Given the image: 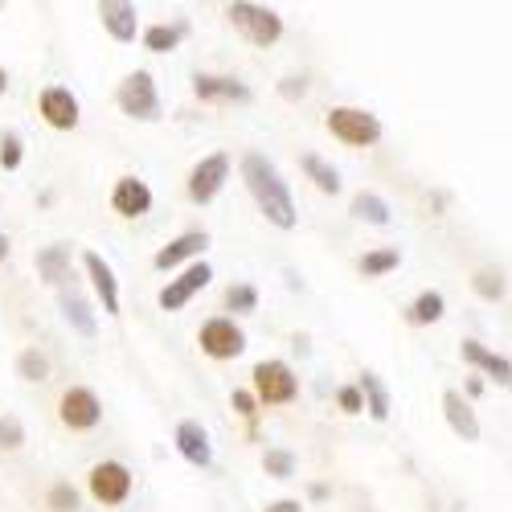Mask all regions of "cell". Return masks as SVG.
I'll return each mask as SVG.
<instances>
[{
	"label": "cell",
	"mask_w": 512,
	"mask_h": 512,
	"mask_svg": "<svg viewBox=\"0 0 512 512\" xmlns=\"http://www.w3.org/2000/svg\"><path fill=\"white\" fill-rule=\"evenodd\" d=\"M242 181H246L250 197L259 201L263 218H267L271 226H279V230H291V226H295V201H291V193H287V185H283V177H279V168H275L267 156L246 152V156H242Z\"/></svg>",
	"instance_id": "obj_1"
},
{
	"label": "cell",
	"mask_w": 512,
	"mask_h": 512,
	"mask_svg": "<svg viewBox=\"0 0 512 512\" xmlns=\"http://www.w3.org/2000/svg\"><path fill=\"white\" fill-rule=\"evenodd\" d=\"M328 132L349 144V148H369L381 140V123L373 111H361V107H332L328 111Z\"/></svg>",
	"instance_id": "obj_2"
},
{
	"label": "cell",
	"mask_w": 512,
	"mask_h": 512,
	"mask_svg": "<svg viewBox=\"0 0 512 512\" xmlns=\"http://www.w3.org/2000/svg\"><path fill=\"white\" fill-rule=\"evenodd\" d=\"M115 103L123 115H132V119H160V95H156V82L148 70H136V74H127L119 82V91H115Z\"/></svg>",
	"instance_id": "obj_3"
},
{
	"label": "cell",
	"mask_w": 512,
	"mask_h": 512,
	"mask_svg": "<svg viewBox=\"0 0 512 512\" xmlns=\"http://www.w3.org/2000/svg\"><path fill=\"white\" fill-rule=\"evenodd\" d=\"M226 17L234 21V29H242L254 46H275L283 37V17L275 9H263V5H230Z\"/></svg>",
	"instance_id": "obj_4"
},
{
	"label": "cell",
	"mask_w": 512,
	"mask_h": 512,
	"mask_svg": "<svg viewBox=\"0 0 512 512\" xmlns=\"http://www.w3.org/2000/svg\"><path fill=\"white\" fill-rule=\"evenodd\" d=\"M250 377H254V402L279 406V402L295 398V373L283 361H259Z\"/></svg>",
	"instance_id": "obj_5"
},
{
	"label": "cell",
	"mask_w": 512,
	"mask_h": 512,
	"mask_svg": "<svg viewBox=\"0 0 512 512\" xmlns=\"http://www.w3.org/2000/svg\"><path fill=\"white\" fill-rule=\"evenodd\" d=\"M209 279H213L209 263H193V267H185L177 279H168V287H160L156 304H160L164 312H181L197 291H205V287H209Z\"/></svg>",
	"instance_id": "obj_6"
},
{
	"label": "cell",
	"mask_w": 512,
	"mask_h": 512,
	"mask_svg": "<svg viewBox=\"0 0 512 512\" xmlns=\"http://www.w3.org/2000/svg\"><path fill=\"white\" fill-rule=\"evenodd\" d=\"M87 484H91V496H95L99 504H123L127 496H132V472H127L123 463H115V459L95 463L91 476H87Z\"/></svg>",
	"instance_id": "obj_7"
},
{
	"label": "cell",
	"mask_w": 512,
	"mask_h": 512,
	"mask_svg": "<svg viewBox=\"0 0 512 512\" xmlns=\"http://www.w3.org/2000/svg\"><path fill=\"white\" fill-rule=\"evenodd\" d=\"M226 177H230V156H226V152L205 156V160L193 168V173H189V197H193L197 205H209L213 197L222 193Z\"/></svg>",
	"instance_id": "obj_8"
},
{
	"label": "cell",
	"mask_w": 512,
	"mask_h": 512,
	"mask_svg": "<svg viewBox=\"0 0 512 512\" xmlns=\"http://www.w3.org/2000/svg\"><path fill=\"white\" fill-rule=\"evenodd\" d=\"M197 340H201V353L213 357V361H230V357H238L246 349V336H242V328L234 320H209Z\"/></svg>",
	"instance_id": "obj_9"
},
{
	"label": "cell",
	"mask_w": 512,
	"mask_h": 512,
	"mask_svg": "<svg viewBox=\"0 0 512 512\" xmlns=\"http://www.w3.org/2000/svg\"><path fill=\"white\" fill-rule=\"evenodd\" d=\"M58 418L70 426V431H91V426H99V418H103V406H99V398H95L91 390L74 386V390L62 394Z\"/></svg>",
	"instance_id": "obj_10"
},
{
	"label": "cell",
	"mask_w": 512,
	"mask_h": 512,
	"mask_svg": "<svg viewBox=\"0 0 512 512\" xmlns=\"http://www.w3.org/2000/svg\"><path fill=\"white\" fill-rule=\"evenodd\" d=\"M111 209L119 218H144L152 209V189L140 181V177H119L115 189H111Z\"/></svg>",
	"instance_id": "obj_11"
},
{
	"label": "cell",
	"mask_w": 512,
	"mask_h": 512,
	"mask_svg": "<svg viewBox=\"0 0 512 512\" xmlns=\"http://www.w3.org/2000/svg\"><path fill=\"white\" fill-rule=\"evenodd\" d=\"M41 115H46V123L58 127V132H74L78 127V99L66 87H50V91H41Z\"/></svg>",
	"instance_id": "obj_12"
},
{
	"label": "cell",
	"mask_w": 512,
	"mask_h": 512,
	"mask_svg": "<svg viewBox=\"0 0 512 512\" xmlns=\"http://www.w3.org/2000/svg\"><path fill=\"white\" fill-rule=\"evenodd\" d=\"M82 267H87V275H91V283L99 291L103 312L119 316V283H115V271L107 267V259H103V254H95V250H87V254H82Z\"/></svg>",
	"instance_id": "obj_13"
},
{
	"label": "cell",
	"mask_w": 512,
	"mask_h": 512,
	"mask_svg": "<svg viewBox=\"0 0 512 512\" xmlns=\"http://www.w3.org/2000/svg\"><path fill=\"white\" fill-rule=\"evenodd\" d=\"M205 246H209V234H205V230H189V234L173 238L164 250H156L152 267H156V271H173V267H181L185 259H193V254H201Z\"/></svg>",
	"instance_id": "obj_14"
},
{
	"label": "cell",
	"mask_w": 512,
	"mask_h": 512,
	"mask_svg": "<svg viewBox=\"0 0 512 512\" xmlns=\"http://www.w3.org/2000/svg\"><path fill=\"white\" fill-rule=\"evenodd\" d=\"M193 91L205 103H250V91L242 87L238 78H218V74H197Z\"/></svg>",
	"instance_id": "obj_15"
},
{
	"label": "cell",
	"mask_w": 512,
	"mask_h": 512,
	"mask_svg": "<svg viewBox=\"0 0 512 512\" xmlns=\"http://www.w3.org/2000/svg\"><path fill=\"white\" fill-rule=\"evenodd\" d=\"M443 414H447L451 431H455L459 439H467V443H476V439H480V418H476L472 406L463 402L459 390H447V394H443Z\"/></svg>",
	"instance_id": "obj_16"
},
{
	"label": "cell",
	"mask_w": 512,
	"mask_h": 512,
	"mask_svg": "<svg viewBox=\"0 0 512 512\" xmlns=\"http://www.w3.org/2000/svg\"><path fill=\"white\" fill-rule=\"evenodd\" d=\"M99 17H103V25H107V33H111L115 41H136V33H140V17H136L132 5H123V0H103V5H99Z\"/></svg>",
	"instance_id": "obj_17"
},
{
	"label": "cell",
	"mask_w": 512,
	"mask_h": 512,
	"mask_svg": "<svg viewBox=\"0 0 512 512\" xmlns=\"http://www.w3.org/2000/svg\"><path fill=\"white\" fill-rule=\"evenodd\" d=\"M177 451H181L193 467H209L213 451H209V435H205L201 422H181V426H177Z\"/></svg>",
	"instance_id": "obj_18"
},
{
	"label": "cell",
	"mask_w": 512,
	"mask_h": 512,
	"mask_svg": "<svg viewBox=\"0 0 512 512\" xmlns=\"http://www.w3.org/2000/svg\"><path fill=\"white\" fill-rule=\"evenodd\" d=\"M463 361H467V365H480L484 373H492L500 386H508V381H512V365H508V357L488 353L480 340H463Z\"/></svg>",
	"instance_id": "obj_19"
},
{
	"label": "cell",
	"mask_w": 512,
	"mask_h": 512,
	"mask_svg": "<svg viewBox=\"0 0 512 512\" xmlns=\"http://www.w3.org/2000/svg\"><path fill=\"white\" fill-rule=\"evenodd\" d=\"M37 271L46 275V283H62V279H70V246L58 242V246L37 250Z\"/></svg>",
	"instance_id": "obj_20"
},
{
	"label": "cell",
	"mask_w": 512,
	"mask_h": 512,
	"mask_svg": "<svg viewBox=\"0 0 512 512\" xmlns=\"http://www.w3.org/2000/svg\"><path fill=\"white\" fill-rule=\"evenodd\" d=\"M357 390H361V402H365L369 418H377V422L390 418V394H386V386H381L377 373H361V386Z\"/></svg>",
	"instance_id": "obj_21"
},
{
	"label": "cell",
	"mask_w": 512,
	"mask_h": 512,
	"mask_svg": "<svg viewBox=\"0 0 512 512\" xmlns=\"http://www.w3.org/2000/svg\"><path fill=\"white\" fill-rule=\"evenodd\" d=\"M398 263H402V250H398V246H381V250H369L357 267H361L365 279H381V275L398 271Z\"/></svg>",
	"instance_id": "obj_22"
},
{
	"label": "cell",
	"mask_w": 512,
	"mask_h": 512,
	"mask_svg": "<svg viewBox=\"0 0 512 512\" xmlns=\"http://www.w3.org/2000/svg\"><path fill=\"white\" fill-rule=\"evenodd\" d=\"M443 312H447V300H443V295H439V291H422L418 300L410 304L406 316H410V324H439Z\"/></svg>",
	"instance_id": "obj_23"
},
{
	"label": "cell",
	"mask_w": 512,
	"mask_h": 512,
	"mask_svg": "<svg viewBox=\"0 0 512 512\" xmlns=\"http://www.w3.org/2000/svg\"><path fill=\"white\" fill-rule=\"evenodd\" d=\"M353 218H361L369 226H390V205L377 193H357L353 197Z\"/></svg>",
	"instance_id": "obj_24"
},
{
	"label": "cell",
	"mask_w": 512,
	"mask_h": 512,
	"mask_svg": "<svg viewBox=\"0 0 512 512\" xmlns=\"http://www.w3.org/2000/svg\"><path fill=\"white\" fill-rule=\"evenodd\" d=\"M304 173L312 177V185L320 189V193H340V173H336V168L332 164H324L320 156H304Z\"/></svg>",
	"instance_id": "obj_25"
},
{
	"label": "cell",
	"mask_w": 512,
	"mask_h": 512,
	"mask_svg": "<svg viewBox=\"0 0 512 512\" xmlns=\"http://www.w3.org/2000/svg\"><path fill=\"white\" fill-rule=\"evenodd\" d=\"M62 312H66V320L78 328V336H95V316H91L87 300H78V295L70 291V295H62Z\"/></svg>",
	"instance_id": "obj_26"
},
{
	"label": "cell",
	"mask_w": 512,
	"mask_h": 512,
	"mask_svg": "<svg viewBox=\"0 0 512 512\" xmlns=\"http://www.w3.org/2000/svg\"><path fill=\"white\" fill-rule=\"evenodd\" d=\"M177 41H181V29H173V25H152V29H144V46H148L152 54L177 50Z\"/></svg>",
	"instance_id": "obj_27"
},
{
	"label": "cell",
	"mask_w": 512,
	"mask_h": 512,
	"mask_svg": "<svg viewBox=\"0 0 512 512\" xmlns=\"http://www.w3.org/2000/svg\"><path fill=\"white\" fill-rule=\"evenodd\" d=\"M17 373H21L25 381H46V377H50V361H46V353L25 349V353L17 357Z\"/></svg>",
	"instance_id": "obj_28"
},
{
	"label": "cell",
	"mask_w": 512,
	"mask_h": 512,
	"mask_svg": "<svg viewBox=\"0 0 512 512\" xmlns=\"http://www.w3.org/2000/svg\"><path fill=\"white\" fill-rule=\"evenodd\" d=\"M263 467H267V476H275V480H291V476H295V455L271 447V451L263 455Z\"/></svg>",
	"instance_id": "obj_29"
},
{
	"label": "cell",
	"mask_w": 512,
	"mask_h": 512,
	"mask_svg": "<svg viewBox=\"0 0 512 512\" xmlns=\"http://www.w3.org/2000/svg\"><path fill=\"white\" fill-rule=\"evenodd\" d=\"M226 308H234V312H254V308H259V291H254L250 283H234V287L226 291Z\"/></svg>",
	"instance_id": "obj_30"
},
{
	"label": "cell",
	"mask_w": 512,
	"mask_h": 512,
	"mask_svg": "<svg viewBox=\"0 0 512 512\" xmlns=\"http://www.w3.org/2000/svg\"><path fill=\"white\" fill-rule=\"evenodd\" d=\"M21 443H25V426L13 414H5L0 418V451H17Z\"/></svg>",
	"instance_id": "obj_31"
},
{
	"label": "cell",
	"mask_w": 512,
	"mask_h": 512,
	"mask_svg": "<svg viewBox=\"0 0 512 512\" xmlns=\"http://www.w3.org/2000/svg\"><path fill=\"white\" fill-rule=\"evenodd\" d=\"M472 287L484 295V300H504V275L500 271H480L472 279Z\"/></svg>",
	"instance_id": "obj_32"
},
{
	"label": "cell",
	"mask_w": 512,
	"mask_h": 512,
	"mask_svg": "<svg viewBox=\"0 0 512 512\" xmlns=\"http://www.w3.org/2000/svg\"><path fill=\"white\" fill-rule=\"evenodd\" d=\"M50 508H54V512H74V508H78V492H74L70 484H54V488H50Z\"/></svg>",
	"instance_id": "obj_33"
},
{
	"label": "cell",
	"mask_w": 512,
	"mask_h": 512,
	"mask_svg": "<svg viewBox=\"0 0 512 512\" xmlns=\"http://www.w3.org/2000/svg\"><path fill=\"white\" fill-rule=\"evenodd\" d=\"M0 164H5L9 173L21 164V140H17V136H5V140H0Z\"/></svg>",
	"instance_id": "obj_34"
},
{
	"label": "cell",
	"mask_w": 512,
	"mask_h": 512,
	"mask_svg": "<svg viewBox=\"0 0 512 512\" xmlns=\"http://www.w3.org/2000/svg\"><path fill=\"white\" fill-rule=\"evenodd\" d=\"M336 406L345 410V414H361V410H365V402H361V390H357V386H345V390L336 394Z\"/></svg>",
	"instance_id": "obj_35"
},
{
	"label": "cell",
	"mask_w": 512,
	"mask_h": 512,
	"mask_svg": "<svg viewBox=\"0 0 512 512\" xmlns=\"http://www.w3.org/2000/svg\"><path fill=\"white\" fill-rule=\"evenodd\" d=\"M234 410L246 422H254V414H259V402H254V394H246V390H234Z\"/></svg>",
	"instance_id": "obj_36"
},
{
	"label": "cell",
	"mask_w": 512,
	"mask_h": 512,
	"mask_svg": "<svg viewBox=\"0 0 512 512\" xmlns=\"http://www.w3.org/2000/svg\"><path fill=\"white\" fill-rule=\"evenodd\" d=\"M279 95H283V99H304V95H308V82H304V78H283Z\"/></svg>",
	"instance_id": "obj_37"
},
{
	"label": "cell",
	"mask_w": 512,
	"mask_h": 512,
	"mask_svg": "<svg viewBox=\"0 0 512 512\" xmlns=\"http://www.w3.org/2000/svg\"><path fill=\"white\" fill-rule=\"evenodd\" d=\"M263 512H304V504H300V500H275V504H267Z\"/></svg>",
	"instance_id": "obj_38"
},
{
	"label": "cell",
	"mask_w": 512,
	"mask_h": 512,
	"mask_svg": "<svg viewBox=\"0 0 512 512\" xmlns=\"http://www.w3.org/2000/svg\"><path fill=\"white\" fill-rule=\"evenodd\" d=\"M9 91V74H5V66H0V95Z\"/></svg>",
	"instance_id": "obj_39"
},
{
	"label": "cell",
	"mask_w": 512,
	"mask_h": 512,
	"mask_svg": "<svg viewBox=\"0 0 512 512\" xmlns=\"http://www.w3.org/2000/svg\"><path fill=\"white\" fill-rule=\"evenodd\" d=\"M5 254H9V238L0 234V263H5Z\"/></svg>",
	"instance_id": "obj_40"
}]
</instances>
